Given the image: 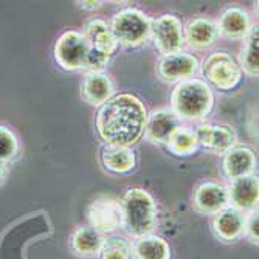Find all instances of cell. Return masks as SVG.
<instances>
[{
  "mask_svg": "<svg viewBox=\"0 0 259 259\" xmlns=\"http://www.w3.org/2000/svg\"><path fill=\"white\" fill-rule=\"evenodd\" d=\"M146 107L132 93H120L106 101L97 115V131L107 146L129 148L143 135Z\"/></svg>",
  "mask_w": 259,
  "mask_h": 259,
  "instance_id": "obj_1",
  "label": "cell"
},
{
  "mask_svg": "<svg viewBox=\"0 0 259 259\" xmlns=\"http://www.w3.org/2000/svg\"><path fill=\"white\" fill-rule=\"evenodd\" d=\"M172 112L179 120L196 121L208 115L214 106V95L211 87L200 79L180 81L171 95Z\"/></svg>",
  "mask_w": 259,
  "mask_h": 259,
  "instance_id": "obj_2",
  "label": "cell"
},
{
  "mask_svg": "<svg viewBox=\"0 0 259 259\" xmlns=\"http://www.w3.org/2000/svg\"><path fill=\"white\" fill-rule=\"evenodd\" d=\"M123 227L135 238H143L155 228L157 206L152 196L143 188H131L123 202Z\"/></svg>",
  "mask_w": 259,
  "mask_h": 259,
  "instance_id": "obj_3",
  "label": "cell"
},
{
  "mask_svg": "<svg viewBox=\"0 0 259 259\" xmlns=\"http://www.w3.org/2000/svg\"><path fill=\"white\" fill-rule=\"evenodd\" d=\"M82 36L87 44L85 70H89V73L101 72L118 45L109 23L103 19H92L85 23Z\"/></svg>",
  "mask_w": 259,
  "mask_h": 259,
  "instance_id": "obj_4",
  "label": "cell"
},
{
  "mask_svg": "<svg viewBox=\"0 0 259 259\" xmlns=\"http://www.w3.org/2000/svg\"><path fill=\"white\" fill-rule=\"evenodd\" d=\"M109 27L116 42L124 47H137L146 42L151 34L149 17L135 8L116 13Z\"/></svg>",
  "mask_w": 259,
  "mask_h": 259,
  "instance_id": "obj_5",
  "label": "cell"
},
{
  "mask_svg": "<svg viewBox=\"0 0 259 259\" xmlns=\"http://www.w3.org/2000/svg\"><path fill=\"white\" fill-rule=\"evenodd\" d=\"M205 78L221 90H231L242 79V68L225 52L209 55L203 64Z\"/></svg>",
  "mask_w": 259,
  "mask_h": 259,
  "instance_id": "obj_6",
  "label": "cell"
},
{
  "mask_svg": "<svg viewBox=\"0 0 259 259\" xmlns=\"http://www.w3.org/2000/svg\"><path fill=\"white\" fill-rule=\"evenodd\" d=\"M149 37L154 40V45L160 53H163V56L182 52L185 37L180 19L172 14H163L157 17L151 22Z\"/></svg>",
  "mask_w": 259,
  "mask_h": 259,
  "instance_id": "obj_7",
  "label": "cell"
},
{
  "mask_svg": "<svg viewBox=\"0 0 259 259\" xmlns=\"http://www.w3.org/2000/svg\"><path fill=\"white\" fill-rule=\"evenodd\" d=\"M55 59L68 72L85 70L87 62V44L79 31H65L55 44Z\"/></svg>",
  "mask_w": 259,
  "mask_h": 259,
  "instance_id": "obj_8",
  "label": "cell"
},
{
  "mask_svg": "<svg viewBox=\"0 0 259 259\" xmlns=\"http://www.w3.org/2000/svg\"><path fill=\"white\" fill-rule=\"evenodd\" d=\"M87 219L98 233H113L123 227L121 202L112 197H98L87 208Z\"/></svg>",
  "mask_w": 259,
  "mask_h": 259,
  "instance_id": "obj_9",
  "label": "cell"
},
{
  "mask_svg": "<svg viewBox=\"0 0 259 259\" xmlns=\"http://www.w3.org/2000/svg\"><path fill=\"white\" fill-rule=\"evenodd\" d=\"M197 68L199 59L194 55L179 52L174 55L161 56L157 65V73L163 81L174 82L185 81L186 78L193 76L197 72Z\"/></svg>",
  "mask_w": 259,
  "mask_h": 259,
  "instance_id": "obj_10",
  "label": "cell"
},
{
  "mask_svg": "<svg viewBox=\"0 0 259 259\" xmlns=\"http://www.w3.org/2000/svg\"><path fill=\"white\" fill-rule=\"evenodd\" d=\"M228 202H231L233 208L241 213L244 211H253L257 206L259 197V182L257 176L250 174L236 180H231L228 188Z\"/></svg>",
  "mask_w": 259,
  "mask_h": 259,
  "instance_id": "obj_11",
  "label": "cell"
},
{
  "mask_svg": "<svg viewBox=\"0 0 259 259\" xmlns=\"http://www.w3.org/2000/svg\"><path fill=\"white\" fill-rule=\"evenodd\" d=\"M197 143L213 152H227L236 143V132L230 126L202 124L194 132Z\"/></svg>",
  "mask_w": 259,
  "mask_h": 259,
  "instance_id": "obj_12",
  "label": "cell"
},
{
  "mask_svg": "<svg viewBox=\"0 0 259 259\" xmlns=\"http://www.w3.org/2000/svg\"><path fill=\"white\" fill-rule=\"evenodd\" d=\"M228 203L227 188L216 182H205L194 193V206L203 214H216Z\"/></svg>",
  "mask_w": 259,
  "mask_h": 259,
  "instance_id": "obj_13",
  "label": "cell"
},
{
  "mask_svg": "<svg viewBox=\"0 0 259 259\" xmlns=\"http://www.w3.org/2000/svg\"><path fill=\"white\" fill-rule=\"evenodd\" d=\"M177 129H180V120L171 109L154 110L145 124L146 137L154 143H168Z\"/></svg>",
  "mask_w": 259,
  "mask_h": 259,
  "instance_id": "obj_14",
  "label": "cell"
},
{
  "mask_svg": "<svg viewBox=\"0 0 259 259\" xmlns=\"http://www.w3.org/2000/svg\"><path fill=\"white\" fill-rule=\"evenodd\" d=\"M213 227L218 236L222 241L231 242L239 239L245 231V218L241 211H238L233 206H225L216 213Z\"/></svg>",
  "mask_w": 259,
  "mask_h": 259,
  "instance_id": "obj_15",
  "label": "cell"
},
{
  "mask_svg": "<svg viewBox=\"0 0 259 259\" xmlns=\"http://www.w3.org/2000/svg\"><path fill=\"white\" fill-rule=\"evenodd\" d=\"M256 166V157L253 149L247 146L231 148L224 157V172L228 179L236 180L250 176Z\"/></svg>",
  "mask_w": 259,
  "mask_h": 259,
  "instance_id": "obj_16",
  "label": "cell"
},
{
  "mask_svg": "<svg viewBox=\"0 0 259 259\" xmlns=\"http://www.w3.org/2000/svg\"><path fill=\"white\" fill-rule=\"evenodd\" d=\"M218 36V25L206 17L191 20L183 31L185 42H188V45L193 47V49H206V47L214 44Z\"/></svg>",
  "mask_w": 259,
  "mask_h": 259,
  "instance_id": "obj_17",
  "label": "cell"
},
{
  "mask_svg": "<svg viewBox=\"0 0 259 259\" xmlns=\"http://www.w3.org/2000/svg\"><path fill=\"white\" fill-rule=\"evenodd\" d=\"M216 25L219 34L227 39H244L251 28L247 11L241 8H228L224 11Z\"/></svg>",
  "mask_w": 259,
  "mask_h": 259,
  "instance_id": "obj_18",
  "label": "cell"
},
{
  "mask_svg": "<svg viewBox=\"0 0 259 259\" xmlns=\"http://www.w3.org/2000/svg\"><path fill=\"white\" fill-rule=\"evenodd\" d=\"M113 93L112 81L101 72H90L82 81V97L92 106H103Z\"/></svg>",
  "mask_w": 259,
  "mask_h": 259,
  "instance_id": "obj_19",
  "label": "cell"
},
{
  "mask_svg": "<svg viewBox=\"0 0 259 259\" xmlns=\"http://www.w3.org/2000/svg\"><path fill=\"white\" fill-rule=\"evenodd\" d=\"M103 244H104L103 234L92 227H79L72 236L73 250L84 257L97 256L101 251Z\"/></svg>",
  "mask_w": 259,
  "mask_h": 259,
  "instance_id": "obj_20",
  "label": "cell"
},
{
  "mask_svg": "<svg viewBox=\"0 0 259 259\" xmlns=\"http://www.w3.org/2000/svg\"><path fill=\"white\" fill-rule=\"evenodd\" d=\"M101 158L106 169L115 174H127L135 166V155L129 148L107 146L103 151Z\"/></svg>",
  "mask_w": 259,
  "mask_h": 259,
  "instance_id": "obj_21",
  "label": "cell"
},
{
  "mask_svg": "<svg viewBox=\"0 0 259 259\" xmlns=\"http://www.w3.org/2000/svg\"><path fill=\"white\" fill-rule=\"evenodd\" d=\"M134 256L135 259H169L171 248L158 236H143L134 245Z\"/></svg>",
  "mask_w": 259,
  "mask_h": 259,
  "instance_id": "obj_22",
  "label": "cell"
},
{
  "mask_svg": "<svg viewBox=\"0 0 259 259\" xmlns=\"http://www.w3.org/2000/svg\"><path fill=\"white\" fill-rule=\"evenodd\" d=\"M245 47L241 55V68L250 76H257L259 73V28L251 27L245 36Z\"/></svg>",
  "mask_w": 259,
  "mask_h": 259,
  "instance_id": "obj_23",
  "label": "cell"
},
{
  "mask_svg": "<svg viewBox=\"0 0 259 259\" xmlns=\"http://www.w3.org/2000/svg\"><path fill=\"white\" fill-rule=\"evenodd\" d=\"M168 149L176 155H190L199 148L194 132L188 129H177L168 140Z\"/></svg>",
  "mask_w": 259,
  "mask_h": 259,
  "instance_id": "obj_24",
  "label": "cell"
},
{
  "mask_svg": "<svg viewBox=\"0 0 259 259\" xmlns=\"http://www.w3.org/2000/svg\"><path fill=\"white\" fill-rule=\"evenodd\" d=\"M19 141L14 132L5 126H0V160L10 161L17 155Z\"/></svg>",
  "mask_w": 259,
  "mask_h": 259,
  "instance_id": "obj_25",
  "label": "cell"
},
{
  "mask_svg": "<svg viewBox=\"0 0 259 259\" xmlns=\"http://www.w3.org/2000/svg\"><path fill=\"white\" fill-rule=\"evenodd\" d=\"M103 259H131V247L121 238H112L104 241L103 248Z\"/></svg>",
  "mask_w": 259,
  "mask_h": 259,
  "instance_id": "obj_26",
  "label": "cell"
},
{
  "mask_svg": "<svg viewBox=\"0 0 259 259\" xmlns=\"http://www.w3.org/2000/svg\"><path fill=\"white\" fill-rule=\"evenodd\" d=\"M259 216H257V211H253L251 216L248 221H245V231L248 234V238L251 242L257 244V238H259Z\"/></svg>",
  "mask_w": 259,
  "mask_h": 259,
  "instance_id": "obj_27",
  "label": "cell"
},
{
  "mask_svg": "<svg viewBox=\"0 0 259 259\" xmlns=\"http://www.w3.org/2000/svg\"><path fill=\"white\" fill-rule=\"evenodd\" d=\"M78 4L84 10H95V8L101 7V2H78Z\"/></svg>",
  "mask_w": 259,
  "mask_h": 259,
  "instance_id": "obj_28",
  "label": "cell"
},
{
  "mask_svg": "<svg viewBox=\"0 0 259 259\" xmlns=\"http://www.w3.org/2000/svg\"><path fill=\"white\" fill-rule=\"evenodd\" d=\"M5 176H7V163L0 160V185L5 180Z\"/></svg>",
  "mask_w": 259,
  "mask_h": 259,
  "instance_id": "obj_29",
  "label": "cell"
}]
</instances>
